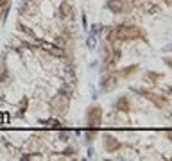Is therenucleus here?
<instances>
[{
    "mask_svg": "<svg viewBox=\"0 0 172 161\" xmlns=\"http://www.w3.org/2000/svg\"><path fill=\"white\" fill-rule=\"evenodd\" d=\"M138 34H140L138 29L129 27V25H122V27L115 29L111 34H110V41H115V38H118V39H131V38H135Z\"/></svg>",
    "mask_w": 172,
    "mask_h": 161,
    "instance_id": "obj_1",
    "label": "nucleus"
},
{
    "mask_svg": "<svg viewBox=\"0 0 172 161\" xmlns=\"http://www.w3.org/2000/svg\"><path fill=\"white\" fill-rule=\"evenodd\" d=\"M36 43H38L43 50H47L49 54H52V56H59V57L64 56V50H63L61 47H58V45H50V43H43V41H36Z\"/></svg>",
    "mask_w": 172,
    "mask_h": 161,
    "instance_id": "obj_2",
    "label": "nucleus"
},
{
    "mask_svg": "<svg viewBox=\"0 0 172 161\" xmlns=\"http://www.w3.org/2000/svg\"><path fill=\"white\" fill-rule=\"evenodd\" d=\"M107 9L113 11V13H126L127 4L124 0H107Z\"/></svg>",
    "mask_w": 172,
    "mask_h": 161,
    "instance_id": "obj_3",
    "label": "nucleus"
},
{
    "mask_svg": "<svg viewBox=\"0 0 172 161\" xmlns=\"http://www.w3.org/2000/svg\"><path fill=\"white\" fill-rule=\"evenodd\" d=\"M58 102H59V97H56V99L52 100V106H58ZM59 107H61V109H63V113H64V111L68 109V100L64 99V102H63V104H59Z\"/></svg>",
    "mask_w": 172,
    "mask_h": 161,
    "instance_id": "obj_4",
    "label": "nucleus"
},
{
    "mask_svg": "<svg viewBox=\"0 0 172 161\" xmlns=\"http://www.w3.org/2000/svg\"><path fill=\"white\" fill-rule=\"evenodd\" d=\"M68 9H70V4L68 2H63L61 4V16H68V13H70Z\"/></svg>",
    "mask_w": 172,
    "mask_h": 161,
    "instance_id": "obj_5",
    "label": "nucleus"
},
{
    "mask_svg": "<svg viewBox=\"0 0 172 161\" xmlns=\"http://www.w3.org/2000/svg\"><path fill=\"white\" fill-rule=\"evenodd\" d=\"M20 29H21V30H24V32H27V34H29V36H32V38H36V36H34V32H32V29H29V27H25V25H21V23H20Z\"/></svg>",
    "mask_w": 172,
    "mask_h": 161,
    "instance_id": "obj_6",
    "label": "nucleus"
},
{
    "mask_svg": "<svg viewBox=\"0 0 172 161\" xmlns=\"http://www.w3.org/2000/svg\"><path fill=\"white\" fill-rule=\"evenodd\" d=\"M83 29L88 30V21H86V15H83Z\"/></svg>",
    "mask_w": 172,
    "mask_h": 161,
    "instance_id": "obj_7",
    "label": "nucleus"
},
{
    "mask_svg": "<svg viewBox=\"0 0 172 161\" xmlns=\"http://www.w3.org/2000/svg\"><path fill=\"white\" fill-rule=\"evenodd\" d=\"M59 138L63 140V142H67V138H68V134H67V133H64V131H61V133H59Z\"/></svg>",
    "mask_w": 172,
    "mask_h": 161,
    "instance_id": "obj_8",
    "label": "nucleus"
},
{
    "mask_svg": "<svg viewBox=\"0 0 172 161\" xmlns=\"http://www.w3.org/2000/svg\"><path fill=\"white\" fill-rule=\"evenodd\" d=\"M4 4H9V0H0V13H2V6Z\"/></svg>",
    "mask_w": 172,
    "mask_h": 161,
    "instance_id": "obj_9",
    "label": "nucleus"
},
{
    "mask_svg": "<svg viewBox=\"0 0 172 161\" xmlns=\"http://www.w3.org/2000/svg\"><path fill=\"white\" fill-rule=\"evenodd\" d=\"M0 122H7V115H0Z\"/></svg>",
    "mask_w": 172,
    "mask_h": 161,
    "instance_id": "obj_10",
    "label": "nucleus"
},
{
    "mask_svg": "<svg viewBox=\"0 0 172 161\" xmlns=\"http://www.w3.org/2000/svg\"><path fill=\"white\" fill-rule=\"evenodd\" d=\"M92 156H93V149L90 147V149H88V158H92Z\"/></svg>",
    "mask_w": 172,
    "mask_h": 161,
    "instance_id": "obj_11",
    "label": "nucleus"
}]
</instances>
